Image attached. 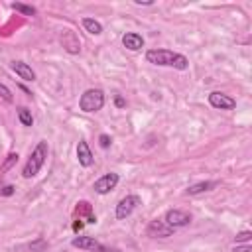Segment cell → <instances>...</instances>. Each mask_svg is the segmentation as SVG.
Segmentation results:
<instances>
[{
    "instance_id": "cell-12",
    "label": "cell",
    "mask_w": 252,
    "mask_h": 252,
    "mask_svg": "<svg viewBox=\"0 0 252 252\" xmlns=\"http://www.w3.org/2000/svg\"><path fill=\"white\" fill-rule=\"evenodd\" d=\"M77 159H79V163L83 167L93 165V152H91V148H89V144L85 140H81L77 144Z\"/></svg>"
},
{
    "instance_id": "cell-18",
    "label": "cell",
    "mask_w": 252,
    "mask_h": 252,
    "mask_svg": "<svg viewBox=\"0 0 252 252\" xmlns=\"http://www.w3.org/2000/svg\"><path fill=\"white\" fill-rule=\"evenodd\" d=\"M250 240H252V232H250V230H242V232H238L236 238H234L236 244H248Z\"/></svg>"
},
{
    "instance_id": "cell-17",
    "label": "cell",
    "mask_w": 252,
    "mask_h": 252,
    "mask_svg": "<svg viewBox=\"0 0 252 252\" xmlns=\"http://www.w3.org/2000/svg\"><path fill=\"white\" fill-rule=\"evenodd\" d=\"M16 161H18V154H16V152H10V154H8V158H6V161L0 165V173L4 175V171H8Z\"/></svg>"
},
{
    "instance_id": "cell-10",
    "label": "cell",
    "mask_w": 252,
    "mask_h": 252,
    "mask_svg": "<svg viewBox=\"0 0 252 252\" xmlns=\"http://www.w3.org/2000/svg\"><path fill=\"white\" fill-rule=\"evenodd\" d=\"M10 69H12L20 79H24V81H35L33 69H32L28 63H24V61H12V63H10Z\"/></svg>"
},
{
    "instance_id": "cell-19",
    "label": "cell",
    "mask_w": 252,
    "mask_h": 252,
    "mask_svg": "<svg viewBox=\"0 0 252 252\" xmlns=\"http://www.w3.org/2000/svg\"><path fill=\"white\" fill-rule=\"evenodd\" d=\"M77 213H79V215H89V217H94V215H91V205H89L87 201H81V203H79Z\"/></svg>"
},
{
    "instance_id": "cell-20",
    "label": "cell",
    "mask_w": 252,
    "mask_h": 252,
    "mask_svg": "<svg viewBox=\"0 0 252 252\" xmlns=\"http://www.w3.org/2000/svg\"><path fill=\"white\" fill-rule=\"evenodd\" d=\"M0 96H2L4 100H8V102L14 98V96H12V91H10L6 85H2V83H0Z\"/></svg>"
},
{
    "instance_id": "cell-23",
    "label": "cell",
    "mask_w": 252,
    "mask_h": 252,
    "mask_svg": "<svg viewBox=\"0 0 252 252\" xmlns=\"http://www.w3.org/2000/svg\"><path fill=\"white\" fill-rule=\"evenodd\" d=\"M12 193H14V187H12V185H4L2 191H0V195H6V197L12 195Z\"/></svg>"
},
{
    "instance_id": "cell-1",
    "label": "cell",
    "mask_w": 252,
    "mask_h": 252,
    "mask_svg": "<svg viewBox=\"0 0 252 252\" xmlns=\"http://www.w3.org/2000/svg\"><path fill=\"white\" fill-rule=\"evenodd\" d=\"M146 61L152 65H159V67H175L179 71H185L189 67V59L185 55L169 51V49H148Z\"/></svg>"
},
{
    "instance_id": "cell-11",
    "label": "cell",
    "mask_w": 252,
    "mask_h": 252,
    "mask_svg": "<svg viewBox=\"0 0 252 252\" xmlns=\"http://www.w3.org/2000/svg\"><path fill=\"white\" fill-rule=\"evenodd\" d=\"M122 45L126 49H130V51H138V49L144 47V37L140 33H136V32H128V33L122 35Z\"/></svg>"
},
{
    "instance_id": "cell-3",
    "label": "cell",
    "mask_w": 252,
    "mask_h": 252,
    "mask_svg": "<svg viewBox=\"0 0 252 252\" xmlns=\"http://www.w3.org/2000/svg\"><path fill=\"white\" fill-rule=\"evenodd\" d=\"M104 93L100 89H87L79 98V108L83 112H98L104 106Z\"/></svg>"
},
{
    "instance_id": "cell-5",
    "label": "cell",
    "mask_w": 252,
    "mask_h": 252,
    "mask_svg": "<svg viewBox=\"0 0 252 252\" xmlns=\"http://www.w3.org/2000/svg\"><path fill=\"white\" fill-rule=\"evenodd\" d=\"M140 205V197L138 195H126V197H122L120 201H118V205H116V219L118 220H124V219H128L132 213H134V209Z\"/></svg>"
},
{
    "instance_id": "cell-16",
    "label": "cell",
    "mask_w": 252,
    "mask_h": 252,
    "mask_svg": "<svg viewBox=\"0 0 252 252\" xmlns=\"http://www.w3.org/2000/svg\"><path fill=\"white\" fill-rule=\"evenodd\" d=\"M12 10L22 12L24 16H33V14H35V8H33V6H26V4H22V2H14V4H12Z\"/></svg>"
},
{
    "instance_id": "cell-24",
    "label": "cell",
    "mask_w": 252,
    "mask_h": 252,
    "mask_svg": "<svg viewBox=\"0 0 252 252\" xmlns=\"http://www.w3.org/2000/svg\"><path fill=\"white\" fill-rule=\"evenodd\" d=\"M114 102H116V106H124V104H126L122 96H116V98H114Z\"/></svg>"
},
{
    "instance_id": "cell-9",
    "label": "cell",
    "mask_w": 252,
    "mask_h": 252,
    "mask_svg": "<svg viewBox=\"0 0 252 252\" xmlns=\"http://www.w3.org/2000/svg\"><path fill=\"white\" fill-rule=\"evenodd\" d=\"M146 232H148V236H152V238H167V236L173 234V228H171L169 224H165V220L154 219V220H150Z\"/></svg>"
},
{
    "instance_id": "cell-7",
    "label": "cell",
    "mask_w": 252,
    "mask_h": 252,
    "mask_svg": "<svg viewBox=\"0 0 252 252\" xmlns=\"http://www.w3.org/2000/svg\"><path fill=\"white\" fill-rule=\"evenodd\" d=\"M209 104H211L213 108H219V110H232V108L236 106V100H234L232 96L220 93V91H213V93L209 94Z\"/></svg>"
},
{
    "instance_id": "cell-15",
    "label": "cell",
    "mask_w": 252,
    "mask_h": 252,
    "mask_svg": "<svg viewBox=\"0 0 252 252\" xmlns=\"http://www.w3.org/2000/svg\"><path fill=\"white\" fill-rule=\"evenodd\" d=\"M18 120H20L24 126H32V124H33V116H32V112H30L26 106L18 108Z\"/></svg>"
},
{
    "instance_id": "cell-4",
    "label": "cell",
    "mask_w": 252,
    "mask_h": 252,
    "mask_svg": "<svg viewBox=\"0 0 252 252\" xmlns=\"http://www.w3.org/2000/svg\"><path fill=\"white\" fill-rule=\"evenodd\" d=\"M71 246H75L79 250H87V252H118L114 248H108V246L100 244L94 236H75L71 240Z\"/></svg>"
},
{
    "instance_id": "cell-2",
    "label": "cell",
    "mask_w": 252,
    "mask_h": 252,
    "mask_svg": "<svg viewBox=\"0 0 252 252\" xmlns=\"http://www.w3.org/2000/svg\"><path fill=\"white\" fill-rule=\"evenodd\" d=\"M47 152H49L47 142H37V146L33 148V152L30 154V159L26 161V165L22 169V175L26 179H32V177H35L39 173V169L43 167V163L47 159Z\"/></svg>"
},
{
    "instance_id": "cell-25",
    "label": "cell",
    "mask_w": 252,
    "mask_h": 252,
    "mask_svg": "<svg viewBox=\"0 0 252 252\" xmlns=\"http://www.w3.org/2000/svg\"><path fill=\"white\" fill-rule=\"evenodd\" d=\"M136 4H138V6H152L154 2H152V0H148V2H142V0H136Z\"/></svg>"
},
{
    "instance_id": "cell-13",
    "label": "cell",
    "mask_w": 252,
    "mask_h": 252,
    "mask_svg": "<svg viewBox=\"0 0 252 252\" xmlns=\"http://www.w3.org/2000/svg\"><path fill=\"white\" fill-rule=\"evenodd\" d=\"M217 185H219V181H199V183H193L187 187V195H201V193L215 189Z\"/></svg>"
},
{
    "instance_id": "cell-6",
    "label": "cell",
    "mask_w": 252,
    "mask_h": 252,
    "mask_svg": "<svg viewBox=\"0 0 252 252\" xmlns=\"http://www.w3.org/2000/svg\"><path fill=\"white\" fill-rule=\"evenodd\" d=\"M163 220H165V224H169V226L175 230V228L187 226V224L191 222V215H189L187 211H181V209H169V211L165 213Z\"/></svg>"
},
{
    "instance_id": "cell-14",
    "label": "cell",
    "mask_w": 252,
    "mask_h": 252,
    "mask_svg": "<svg viewBox=\"0 0 252 252\" xmlns=\"http://www.w3.org/2000/svg\"><path fill=\"white\" fill-rule=\"evenodd\" d=\"M83 28L93 35H100L102 33V24L96 22L94 18H83Z\"/></svg>"
},
{
    "instance_id": "cell-8",
    "label": "cell",
    "mask_w": 252,
    "mask_h": 252,
    "mask_svg": "<svg viewBox=\"0 0 252 252\" xmlns=\"http://www.w3.org/2000/svg\"><path fill=\"white\" fill-rule=\"evenodd\" d=\"M118 181H120L118 173H104L102 177H98V179L94 181L93 189H94L98 195H106V193H110V191L118 185Z\"/></svg>"
},
{
    "instance_id": "cell-22",
    "label": "cell",
    "mask_w": 252,
    "mask_h": 252,
    "mask_svg": "<svg viewBox=\"0 0 252 252\" xmlns=\"http://www.w3.org/2000/svg\"><path fill=\"white\" fill-rule=\"evenodd\" d=\"M98 144H100V148L106 150V148L110 146V136H108V134H100V136H98Z\"/></svg>"
},
{
    "instance_id": "cell-21",
    "label": "cell",
    "mask_w": 252,
    "mask_h": 252,
    "mask_svg": "<svg viewBox=\"0 0 252 252\" xmlns=\"http://www.w3.org/2000/svg\"><path fill=\"white\" fill-rule=\"evenodd\" d=\"M232 252H252V246H250V242L248 244H234Z\"/></svg>"
}]
</instances>
